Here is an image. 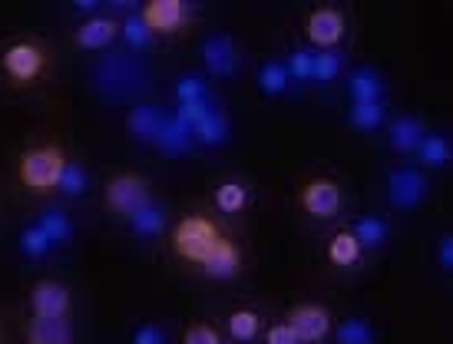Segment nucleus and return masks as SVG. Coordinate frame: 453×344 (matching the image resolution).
<instances>
[{"instance_id": "f257e3e1", "label": "nucleus", "mask_w": 453, "mask_h": 344, "mask_svg": "<svg viewBox=\"0 0 453 344\" xmlns=\"http://www.w3.org/2000/svg\"><path fill=\"white\" fill-rule=\"evenodd\" d=\"M165 256L179 268L215 285H232L249 271V252L239 232L212 209H189L165 229Z\"/></svg>"}, {"instance_id": "f03ea898", "label": "nucleus", "mask_w": 453, "mask_h": 344, "mask_svg": "<svg viewBox=\"0 0 453 344\" xmlns=\"http://www.w3.org/2000/svg\"><path fill=\"white\" fill-rule=\"evenodd\" d=\"M57 73V53L37 34H11L0 40V80L13 93H34Z\"/></svg>"}, {"instance_id": "7ed1b4c3", "label": "nucleus", "mask_w": 453, "mask_h": 344, "mask_svg": "<svg viewBox=\"0 0 453 344\" xmlns=\"http://www.w3.org/2000/svg\"><path fill=\"white\" fill-rule=\"evenodd\" d=\"M70 159H73V153L64 146V140H57V136H37V140L24 142L17 149L13 182H17V189L24 192V195L50 199V195H57L60 176H64Z\"/></svg>"}, {"instance_id": "20e7f679", "label": "nucleus", "mask_w": 453, "mask_h": 344, "mask_svg": "<svg viewBox=\"0 0 453 344\" xmlns=\"http://www.w3.org/2000/svg\"><path fill=\"white\" fill-rule=\"evenodd\" d=\"M295 209L304 222L327 226L348 212V186L334 172H308L295 186Z\"/></svg>"}, {"instance_id": "39448f33", "label": "nucleus", "mask_w": 453, "mask_h": 344, "mask_svg": "<svg viewBox=\"0 0 453 344\" xmlns=\"http://www.w3.org/2000/svg\"><path fill=\"white\" fill-rule=\"evenodd\" d=\"M156 199V192H152V179L146 172H139V169H116L106 176L103 182V205H106V212L119 222H129V218L136 216L142 205H150Z\"/></svg>"}, {"instance_id": "423d86ee", "label": "nucleus", "mask_w": 453, "mask_h": 344, "mask_svg": "<svg viewBox=\"0 0 453 344\" xmlns=\"http://www.w3.org/2000/svg\"><path fill=\"white\" fill-rule=\"evenodd\" d=\"M351 20L348 11L338 4H318L302 13V37L304 47L311 50H341V43L348 40Z\"/></svg>"}, {"instance_id": "0eeeda50", "label": "nucleus", "mask_w": 453, "mask_h": 344, "mask_svg": "<svg viewBox=\"0 0 453 344\" xmlns=\"http://www.w3.org/2000/svg\"><path fill=\"white\" fill-rule=\"evenodd\" d=\"M199 13L202 11L189 0H146V4H139V17H142V24L150 27V34L156 40L189 34L196 20H199Z\"/></svg>"}, {"instance_id": "6e6552de", "label": "nucleus", "mask_w": 453, "mask_h": 344, "mask_svg": "<svg viewBox=\"0 0 453 344\" xmlns=\"http://www.w3.org/2000/svg\"><path fill=\"white\" fill-rule=\"evenodd\" d=\"M384 192H388V205L394 212H417L430 199V179L414 163H401L388 172Z\"/></svg>"}, {"instance_id": "1a4fd4ad", "label": "nucleus", "mask_w": 453, "mask_h": 344, "mask_svg": "<svg viewBox=\"0 0 453 344\" xmlns=\"http://www.w3.org/2000/svg\"><path fill=\"white\" fill-rule=\"evenodd\" d=\"M281 318L288 321V328L298 334L302 344H327L331 332H334V321H338L334 311L325 302H315V298H302V302L288 305Z\"/></svg>"}, {"instance_id": "9d476101", "label": "nucleus", "mask_w": 453, "mask_h": 344, "mask_svg": "<svg viewBox=\"0 0 453 344\" xmlns=\"http://www.w3.org/2000/svg\"><path fill=\"white\" fill-rule=\"evenodd\" d=\"M199 60H202V73L212 80H235L242 70V43L226 30H212L205 34L199 47Z\"/></svg>"}, {"instance_id": "9b49d317", "label": "nucleus", "mask_w": 453, "mask_h": 344, "mask_svg": "<svg viewBox=\"0 0 453 344\" xmlns=\"http://www.w3.org/2000/svg\"><path fill=\"white\" fill-rule=\"evenodd\" d=\"M27 315H34V318H73V288L53 275L30 281Z\"/></svg>"}, {"instance_id": "f8f14e48", "label": "nucleus", "mask_w": 453, "mask_h": 344, "mask_svg": "<svg viewBox=\"0 0 453 344\" xmlns=\"http://www.w3.org/2000/svg\"><path fill=\"white\" fill-rule=\"evenodd\" d=\"M321 258H325V265L334 271V275H354V271H361L367 265V252L365 245L357 242V235L348 229V222L344 226H334V229L325 235V245H321Z\"/></svg>"}, {"instance_id": "ddd939ff", "label": "nucleus", "mask_w": 453, "mask_h": 344, "mask_svg": "<svg viewBox=\"0 0 453 344\" xmlns=\"http://www.w3.org/2000/svg\"><path fill=\"white\" fill-rule=\"evenodd\" d=\"M255 205V182L252 179L239 176H222L212 186V195H209V209H212L219 218H242L249 216Z\"/></svg>"}, {"instance_id": "4468645a", "label": "nucleus", "mask_w": 453, "mask_h": 344, "mask_svg": "<svg viewBox=\"0 0 453 344\" xmlns=\"http://www.w3.org/2000/svg\"><path fill=\"white\" fill-rule=\"evenodd\" d=\"M70 40H73L76 50H83V53L110 50L116 40H119V17L110 13V11L87 13V17H80V20H76Z\"/></svg>"}, {"instance_id": "2eb2a0df", "label": "nucleus", "mask_w": 453, "mask_h": 344, "mask_svg": "<svg viewBox=\"0 0 453 344\" xmlns=\"http://www.w3.org/2000/svg\"><path fill=\"white\" fill-rule=\"evenodd\" d=\"M219 328L228 344H258L265 332V311L255 302H235L226 308Z\"/></svg>"}, {"instance_id": "dca6fc26", "label": "nucleus", "mask_w": 453, "mask_h": 344, "mask_svg": "<svg viewBox=\"0 0 453 344\" xmlns=\"http://www.w3.org/2000/svg\"><path fill=\"white\" fill-rule=\"evenodd\" d=\"M344 93L348 103H390V80L378 66L357 64L344 73Z\"/></svg>"}, {"instance_id": "f3484780", "label": "nucleus", "mask_w": 453, "mask_h": 344, "mask_svg": "<svg viewBox=\"0 0 453 344\" xmlns=\"http://www.w3.org/2000/svg\"><path fill=\"white\" fill-rule=\"evenodd\" d=\"M427 119L417 113H397L388 119V126H384V140H388V149L394 156H401V159H411L417 153V146L420 140L427 136Z\"/></svg>"}, {"instance_id": "a211bd4d", "label": "nucleus", "mask_w": 453, "mask_h": 344, "mask_svg": "<svg viewBox=\"0 0 453 344\" xmlns=\"http://www.w3.org/2000/svg\"><path fill=\"white\" fill-rule=\"evenodd\" d=\"M165 116H169V110H163L159 103H136V106H129V113H127L129 140L146 142V146H156V140H159V129H163V123H165Z\"/></svg>"}, {"instance_id": "6ab92c4d", "label": "nucleus", "mask_w": 453, "mask_h": 344, "mask_svg": "<svg viewBox=\"0 0 453 344\" xmlns=\"http://www.w3.org/2000/svg\"><path fill=\"white\" fill-rule=\"evenodd\" d=\"M169 222H173L169 205H165L163 199H152L150 205H142L136 216L129 218L127 229L133 232V239H136V242H159V239H165Z\"/></svg>"}, {"instance_id": "aec40b11", "label": "nucleus", "mask_w": 453, "mask_h": 344, "mask_svg": "<svg viewBox=\"0 0 453 344\" xmlns=\"http://www.w3.org/2000/svg\"><path fill=\"white\" fill-rule=\"evenodd\" d=\"M348 229L357 235V242L365 245L367 256L388 248L390 239H394V226H390V218L384 216V212H361V216H354L351 222H348Z\"/></svg>"}, {"instance_id": "412c9836", "label": "nucleus", "mask_w": 453, "mask_h": 344, "mask_svg": "<svg viewBox=\"0 0 453 344\" xmlns=\"http://www.w3.org/2000/svg\"><path fill=\"white\" fill-rule=\"evenodd\" d=\"M24 344H76L73 318H24Z\"/></svg>"}, {"instance_id": "4be33fe9", "label": "nucleus", "mask_w": 453, "mask_h": 344, "mask_svg": "<svg viewBox=\"0 0 453 344\" xmlns=\"http://www.w3.org/2000/svg\"><path fill=\"white\" fill-rule=\"evenodd\" d=\"M192 140H196V146H205V149H219V146H226L228 136H232V119H228V113L219 106V103H212L205 113L192 123Z\"/></svg>"}, {"instance_id": "5701e85b", "label": "nucleus", "mask_w": 453, "mask_h": 344, "mask_svg": "<svg viewBox=\"0 0 453 344\" xmlns=\"http://www.w3.org/2000/svg\"><path fill=\"white\" fill-rule=\"evenodd\" d=\"M417 169L424 172H437V169H447L453 159V142L447 133H437V129H427V136L420 140L417 153L411 156Z\"/></svg>"}, {"instance_id": "b1692460", "label": "nucleus", "mask_w": 453, "mask_h": 344, "mask_svg": "<svg viewBox=\"0 0 453 344\" xmlns=\"http://www.w3.org/2000/svg\"><path fill=\"white\" fill-rule=\"evenodd\" d=\"M173 110H186V106H202V103H212V83L202 70H182L173 80Z\"/></svg>"}, {"instance_id": "393cba45", "label": "nucleus", "mask_w": 453, "mask_h": 344, "mask_svg": "<svg viewBox=\"0 0 453 344\" xmlns=\"http://www.w3.org/2000/svg\"><path fill=\"white\" fill-rule=\"evenodd\" d=\"M255 87L262 96H272V100H281V96H288L291 87H295V80H291L288 66L281 57H268L258 64V73H255Z\"/></svg>"}, {"instance_id": "a878e982", "label": "nucleus", "mask_w": 453, "mask_h": 344, "mask_svg": "<svg viewBox=\"0 0 453 344\" xmlns=\"http://www.w3.org/2000/svg\"><path fill=\"white\" fill-rule=\"evenodd\" d=\"M34 222L47 232V239H50L57 248H66V245L73 242L76 222H73V216L66 212L64 205H43L37 216H34Z\"/></svg>"}, {"instance_id": "bb28decb", "label": "nucleus", "mask_w": 453, "mask_h": 344, "mask_svg": "<svg viewBox=\"0 0 453 344\" xmlns=\"http://www.w3.org/2000/svg\"><path fill=\"white\" fill-rule=\"evenodd\" d=\"M348 126L361 136H374L388 126L390 119V103H348Z\"/></svg>"}, {"instance_id": "cd10ccee", "label": "nucleus", "mask_w": 453, "mask_h": 344, "mask_svg": "<svg viewBox=\"0 0 453 344\" xmlns=\"http://www.w3.org/2000/svg\"><path fill=\"white\" fill-rule=\"evenodd\" d=\"M17 252H20L27 262H37V265H43V262L57 252V245H53L50 239H47V232L40 229L37 222L30 218L24 229L17 232Z\"/></svg>"}, {"instance_id": "c85d7f7f", "label": "nucleus", "mask_w": 453, "mask_h": 344, "mask_svg": "<svg viewBox=\"0 0 453 344\" xmlns=\"http://www.w3.org/2000/svg\"><path fill=\"white\" fill-rule=\"evenodd\" d=\"M331 344H378V328L365 315H348L334 321Z\"/></svg>"}, {"instance_id": "c756f323", "label": "nucleus", "mask_w": 453, "mask_h": 344, "mask_svg": "<svg viewBox=\"0 0 453 344\" xmlns=\"http://www.w3.org/2000/svg\"><path fill=\"white\" fill-rule=\"evenodd\" d=\"M192 146H196V140H192V129L186 126L182 119H176V116H173V110H169L163 129H159L156 149H163L165 156H186Z\"/></svg>"}, {"instance_id": "7c9ffc66", "label": "nucleus", "mask_w": 453, "mask_h": 344, "mask_svg": "<svg viewBox=\"0 0 453 344\" xmlns=\"http://www.w3.org/2000/svg\"><path fill=\"white\" fill-rule=\"evenodd\" d=\"M348 73V53L344 50H315V66H311V83L331 87Z\"/></svg>"}, {"instance_id": "2f4dec72", "label": "nucleus", "mask_w": 453, "mask_h": 344, "mask_svg": "<svg viewBox=\"0 0 453 344\" xmlns=\"http://www.w3.org/2000/svg\"><path fill=\"white\" fill-rule=\"evenodd\" d=\"M93 186V179H89V169L83 166V159H70L64 169V176H60V186H57V195L60 199H83Z\"/></svg>"}, {"instance_id": "473e14b6", "label": "nucleus", "mask_w": 453, "mask_h": 344, "mask_svg": "<svg viewBox=\"0 0 453 344\" xmlns=\"http://www.w3.org/2000/svg\"><path fill=\"white\" fill-rule=\"evenodd\" d=\"M119 40H123L133 53L150 50L152 43H156V37L150 34V27L142 24V17H139V7L133 13H123V17H119Z\"/></svg>"}, {"instance_id": "72a5a7b5", "label": "nucleus", "mask_w": 453, "mask_h": 344, "mask_svg": "<svg viewBox=\"0 0 453 344\" xmlns=\"http://www.w3.org/2000/svg\"><path fill=\"white\" fill-rule=\"evenodd\" d=\"M179 344H228V341L212 318H192L182 328V334H179Z\"/></svg>"}, {"instance_id": "f704fd0d", "label": "nucleus", "mask_w": 453, "mask_h": 344, "mask_svg": "<svg viewBox=\"0 0 453 344\" xmlns=\"http://www.w3.org/2000/svg\"><path fill=\"white\" fill-rule=\"evenodd\" d=\"M281 60H285V66H288V73L295 83H311V66H315V50H311V47L291 43Z\"/></svg>"}, {"instance_id": "c9c22d12", "label": "nucleus", "mask_w": 453, "mask_h": 344, "mask_svg": "<svg viewBox=\"0 0 453 344\" xmlns=\"http://www.w3.org/2000/svg\"><path fill=\"white\" fill-rule=\"evenodd\" d=\"M129 344H169V332L159 321H139L129 332Z\"/></svg>"}, {"instance_id": "e433bc0d", "label": "nucleus", "mask_w": 453, "mask_h": 344, "mask_svg": "<svg viewBox=\"0 0 453 344\" xmlns=\"http://www.w3.org/2000/svg\"><path fill=\"white\" fill-rule=\"evenodd\" d=\"M258 344H302V341H298V334L288 328V321L272 318V321H265V332Z\"/></svg>"}, {"instance_id": "4c0bfd02", "label": "nucleus", "mask_w": 453, "mask_h": 344, "mask_svg": "<svg viewBox=\"0 0 453 344\" xmlns=\"http://www.w3.org/2000/svg\"><path fill=\"white\" fill-rule=\"evenodd\" d=\"M437 268H441L443 275H450L453 271V235L450 232H441V239H437Z\"/></svg>"}, {"instance_id": "58836bf2", "label": "nucleus", "mask_w": 453, "mask_h": 344, "mask_svg": "<svg viewBox=\"0 0 453 344\" xmlns=\"http://www.w3.org/2000/svg\"><path fill=\"white\" fill-rule=\"evenodd\" d=\"M0 344H4V328H0Z\"/></svg>"}]
</instances>
